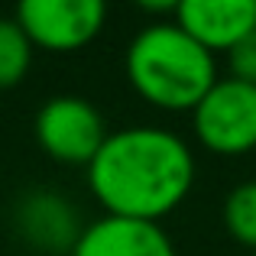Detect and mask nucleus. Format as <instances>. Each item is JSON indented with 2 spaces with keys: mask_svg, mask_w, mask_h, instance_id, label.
Masks as SVG:
<instances>
[{
  "mask_svg": "<svg viewBox=\"0 0 256 256\" xmlns=\"http://www.w3.org/2000/svg\"><path fill=\"white\" fill-rule=\"evenodd\" d=\"M194 182V156L162 126H124L107 133L88 162V185L107 214L156 220L185 201Z\"/></svg>",
  "mask_w": 256,
  "mask_h": 256,
  "instance_id": "f257e3e1",
  "label": "nucleus"
},
{
  "mask_svg": "<svg viewBox=\"0 0 256 256\" xmlns=\"http://www.w3.org/2000/svg\"><path fill=\"white\" fill-rule=\"evenodd\" d=\"M126 78L150 104L166 110H194L218 82L214 52L192 39L178 23H156L133 36L126 49Z\"/></svg>",
  "mask_w": 256,
  "mask_h": 256,
  "instance_id": "f03ea898",
  "label": "nucleus"
},
{
  "mask_svg": "<svg viewBox=\"0 0 256 256\" xmlns=\"http://www.w3.org/2000/svg\"><path fill=\"white\" fill-rule=\"evenodd\" d=\"M107 140L100 110L78 94H56L36 114V143L56 162L88 166Z\"/></svg>",
  "mask_w": 256,
  "mask_h": 256,
  "instance_id": "7ed1b4c3",
  "label": "nucleus"
},
{
  "mask_svg": "<svg viewBox=\"0 0 256 256\" xmlns=\"http://www.w3.org/2000/svg\"><path fill=\"white\" fill-rule=\"evenodd\" d=\"M194 133L214 152H246L256 146V84L218 78L192 110Z\"/></svg>",
  "mask_w": 256,
  "mask_h": 256,
  "instance_id": "20e7f679",
  "label": "nucleus"
},
{
  "mask_svg": "<svg viewBox=\"0 0 256 256\" xmlns=\"http://www.w3.org/2000/svg\"><path fill=\"white\" fill-rule=\"evenodd\" d=\"M100 0H23L16 6V23L32 46L52 52H72L88 46L104 26Z\"/></svg>",
  "mask_w": 256,
  "mask_h": 256,
  "instance_id": "39448f33",
  "label": "nucleus"
},
{
  "mask_svg": "<svg viewBox=\"0 0 256 256\" xmlns=\"http://www.w3.org/2000/svg\"><path fill=\"white\" fill-rule=\"evenodd\" d=\"M72 256H175V246L156 220L104 214L82 227Z\"/></svg>",
  "mask_w": 256,
  "mask_h": 256,
  "instance_id": "423d86ee",
  "label": "nucleus"
},
{
  "mask_svg": "<svg viewBox=\"0 0 256 256\" xmlns=\"http://www.w3.org/2000/svg\"><path fill=\"white\" fill-rule=\"evenodd\" d=\"M175 23L208 52L230 49L256 30V0H182L175 4Z\"/></svg>",
  "mask_w": 256,
  "mask_h": 256,
  "instance_id": "0eeeda50",
  "label": "nucleus"
},
{
  "mask_svg": "<svg viewBox=\"0 0 256 256\" xmlns=\"http://www.w3.org/2000/svg\"><path fill=\"white\" fill-rule=\"evenodd\" d=\"M16 230L39 250H68L82 237L78 214L62 194L32 192L16 208Z\"/></svg>",
  "mask_w": 256,
  "mask_h": 256,
  "instance_id": "6e6552de",
  "label": "nucleus"
},
{
  "mask_svg": "<svg viewBox=\"0 0 256 256\" xmlns=\"http://www.w3.org/2000/svg\"><path fill=\"white\" fill-rule=\"evenodd\" d=\"M30 36L13 16H0V88H13L23 82V75L32 65Z\"/></svg>",
  "mask_w": 256,
  "mask_h": 256,
  "instance_id": "1a4fd4ad",
  "label": "nucleus"
},
{
  "mask_svg": "<svg viewBox=\"0 0 256 256\" xmlns=\"http://www.w3.org/2000/svg\"><path fill=\"white\" fill-rule=\"evenodd\" d=\"M224 227L237 244L256 250V178L230 188L224 198Z\"/></svg>",
  "mask_w": 256,
  "mask_h": 256,
  "instance_id": "9d476101",
  "label": "nucleus"
},
{
  "mask_svg": "<svg viewBox=\"0 0 256 256\" xmlns=\"http://www.w3.org/2000/svg\"><path fill=\"white\" fill-rule=\"evenodd\" d=\"M227 62H230V78L256 84V30L227 49Z\"/></svg>",
  "mask_w": 256,
  "mask_h": 256,
  "instance_id": "9b49d317",
  "label": "nucleus"
},
{
  "mask_svg": "<svg viewBox=\"0 0 256 256\" xmlns=\"http://www.w3.org/2000/svg\"><path fill=\"white\" fill-rule=\"evenodd\" d=\"M253 256H256V253H253Z\"/></svg>",
  "mask_w": 256,
  "mask_h": 256,
  "instance_id": "f8f14e48",
  "label": "nucleus"
}]
</instances>
